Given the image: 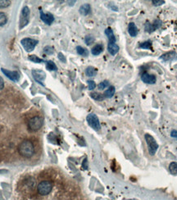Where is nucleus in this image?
<instances>
[{
    "mask_svg": "<svg viewBox=\"0 0 177 200\" xmlns=\"http://www.w3.org/2000/svg\"><path fill=\"white\" fill-rule=\"evenodd\" d=\"M18 152L22 157L26 158H30L35 154V147L31 141L23 140L18 145Z\"/></svg>",
    "mask_w": 177,
    "mask_h": 200,
    "instance_id": "f257e3e1",
    "label": "nucleus"
},
{
    "mask_svg": "<svg viewBox=\"0 0 177 200\" xmlns=\"http://www.w3.org/2000/svg\"><path fill=\"white\" fill-rule=\"evenodd\" d=\"M144 139H145L147 145H148L149 154H150L151 156H153L158 149V143H157V141H156L155 139L153 138V136L151 135H149V134H145Z\"/></svg>",
    "mask_w": 177,
    "mask_h": 200,
    "instance_id": "f03ea898",
    "label": "nucleus"
},
{
    "mask_svg": "<svg viewBox=\"0 0 177 200\" xmlns=\"http://www.w3.org/2000/svg\"><path fill=\"white\" fill-rule=\"evenodd\" d=\"M52 190H53V184L48 181H41L37 187L38 193L42 196L48 195V194L51 193Z\"/></svg>",
    "mask_w": 177,
    "mask_h": 200,
    "instance_id": "7ed1b4c3",
    "label": "nucleus"
},
{
    "mask_svg": "<svg viewBox=\"0 0 177 200\" xmlns=\"http://www.w3.org/2000/svg\"><path fill=\"white\" fill-rule=\"evenodd\" d=\"M43 125V119L42 117L36 116L32 117L28 122V128L31 131H38Z\"/></svg>",
    "mask_w": 177,
    "mask_h": 200,
    "instance_id": "20e7f679",
    "label": "nucleus"
},
{
    "mask_svg": "<svg viewBox=\"0 0 177 200\" xmlns=\"http://www.w3.org/2000/svg\"><path fill=\"white\" fill-rule=\"evenodd\" d=\"M21 43H22V47L24 48V49L26 50L27 52H30L35 49V48L36 45L38 44L39 42L38 40H34V39L24 38L22 39V41H21Z\"/></svg>",
    "mask_w": 177,
    "mask_h": 200,
    "instance_id": "39448f33",
    "label": "nucleus"
},
{
    "mask_svg": "<svg viewBox=\"0 0 177 200\" xmlns=\"http://www.w3.org/2000/svg\"><path fill=\"white\" fill-rule=\"evenodd\" d=\"M87 122L88 124L92 127V128L96 131H100L101 126H100V122H99V120H98V117L96 116L95 114L93 113H90L88 114L86 117Z\"/></svg>",
    "mask_w": 177,
    "mask_h": 200,
    "instance_id": "423d86ee",
    "label": "nucleus"
},
{
    "mask_svg": "<svg viewBox=\"0 0 177 200\" xmlns=\"http://www.w3.org/2000/svg\"><path fill=\"white\" fill-rule=\"evenodd\" d=\"M29 17H30V8L28 7H24L23 10L22 12V15H21V28L24 27L27 25V23L29 22Z\"/></svg>",
    "mask_w": 177,
    "mask_h": 200,
    "instance_id": "0eeeda50",
    "label": "nucleus"
},
{
    "mask_svg": "<svg viewBox=\"0 0 177 200\" xmlns=\"http://www.w3.org/2000/svg\"><path fill=\"white\" fill-rule=\"evenodd\" d=\"M1 71H2V73L7 76V78L10 79L11 81H15V82L19 81L20 75L17 72H12V71H8V70L3 69V68H2Z\"/></svg>",
    "mask_w": 177,
    "mask_h": 200,
    "instance_id": "6e6552de",
    "label": "nucleus"
},
{
    "mask_svg": "<svg viewBox=\"0 0 177 200\" xmlns=\"http://www.w3.org/2000/svg\"><path fill=\"white\" fill-rule=\"evenodd\" d=\"M141 80L144 83L148 84V85H154L157 81V78L156 76L153 74H148L147 72L142 74Z\"/></svg>",
    "mask_w": 177,
    "mask_h": 200,
    "instance_id": "1a4fd4ad",
    "label": "nucleus"
},
{
    "mask_svg": "<svg viewBox=\"0 0 177 200\" xmlns=\"http://www.w3.org/2000/svg\"><path fill=\"white\" fill-rule=\"evenodd\" d=\"M32 75H33V77L37 82H39L40 85H43L42 83V81L45 79V73L43 71H40V70H33L32 71Z\"/></svg>",
    "mask_w": 177,
    "mask_h": 200,
    "instance_id": "9d476101",
    "label": "nucleus"
},
{
    "mask_svg": "<svg viewBox=\"0 0 177 200\" xmlns=\"http://www.w3.org/2000/svg\"><path fill=\"white\" fill-rule=\"evenodd\" d=\"M40 18L47 25H51L54 21V17L53 15L51 13H44L42 10H40Z\"/></svg>",
    "mask_w": 177,
    "mask_h": 200,
    "instance_id": "9b49d317",
    "label": "nucleus"
},
{
    "mask_svg": "<svg viewBox=\"0 0 177 200\" xmlns=\"http://www.w3.org/2000/svg\"><path fill=\"white\" fill-rule=\"evenodd\" d=\"M177 58V53L175 51H171V52H166L160 57V59L163 60L164 62H170L173 61Z\"/></svg>",
    "mask_w": 177,
    "mask_h": 200,
    "instance_id": "f8f14e48",
    "label": "nucleus"
},
{
    "mask_svg": "<svg viewBox=\"0 0 177 200\" xmlns=\"http://www.w3.org/2000/svg\"><path fill=\"white\" fill-rule=\"evenodd\" d=\"M128 32H129L130 35L131 37H135L139 33V30L137 28L136 25L134 22H130L128 26Z\"/></svg>",
    "mask_w": 177,
    "mask_h": 200,
    "instance_id": "ddd939ff",
    "label": "nucleus"
},
{
    "mask_svg": "<svg viewBox=\"0 0 177 200\" xmlns=\"http://www.w3.org/2000/svg\"><path fill=\"white\" fill-rule=\"evenodd\" d=\"M119 46L116 43H108V51L109 52V53H110L111 55H113V56L116 55L119 52Z\"/></svg>",
    "mask_w": 177,
    "mask_h": 200,
    "instance_id": "4468645a",
    "label": "nucleus"
},
{
    "mask_svg": "<svg viewBox=\"0 0 177 200\" xmlns=\"http://www.w3.org/2000/svg\"><path fill=\"white\" fill-rule=\"evenodd\" d=\"M80 13L83 16H87L88 14H89L91 12V7L90 5L88 3H85V4H83L81 7H80L79 10Z\"/></svg>",
    "mask_w": 177,
    "mask_h": 200,
    "instance_id": "2eb2a0df",
    "label": "nucleus"
},
{
    "mask_svg": "<svg viewBox=\"0 0 177 200\" xmlns=\"http://www.w3.org/2000/svg\"><path fill=\"white\" fill-rule=\"evenodd\" d=\"M105 35L108 36V40H109V43H116V37L114 35V33H113V30L109 27V28H107L105 30Z\"/></svg>",
    "mask_w": 177,
    "mask_h": 200,
    "instance_id": "dca6fc26",
    "label": "nucleus"
},
{
    "mask_svg": "<svg viewBox=\"0 0 177 200\" xmlns=\"http://www.w3.org/2000/svg\"><path fill=\"white\" fill-rule=\"evenodd\" d=\"M103 51V46L102 44H96L94 47L91 49V53L94 56H98L100 53H102Z\"/></svg>",
    "mask_w": 177,
    "mask_h": 200,
    "instance_id": "f3484780",
    "label": "nucleus"
},
{
    "mask_svg": "<svg viewBox=\"0 0 177 200\" xmlns=\"http://www.w3.org/2000/svg\"><path fill=\"white\" fill-rule=\"evenodd\" d=\"M115 92H116L115 87H114V86H110V87H109V88L104 92V94H103V95H104L105 98H110L115 94Z\"/></svg>",
    "mask_w": 177,
    "mask_h": 200,
    "instance_id": "a211bd4d",
    "label": "nucleus"
},
{
    "mask_svg": "<svg viewBox=\"0 0 177 200\" xmlns=\"http://www.w3.org/2000/svg\"><path fill=\"white\" fill-rule=\"evenodd\" d=\"M97 69L93 67H88L85 70V74L87 76H94L97 75Z\"/></svg>",
    "mask_w": 177,
    "mask_h": 200,
    "instance_id": "6ab92c4d",
    "label": "nucleus"
},
{
    "mask_svg": "<svg viewBox=\"0 0 177 200\" xmlns=\"http://www.w3.org/2000/svg\"><path fill=\"white\" fill-rule=\"evenodd\" d=\"M76 52L79 55H81V56H84V57H86L88 55V50L86 48H83L81 46H77L76 47Z\"/></svg>",
    "mask_w": 177,
    "mask_h": 200,
    "instance_id": "aec40b11",
    "label": "nucleus"
},
{
    "mask_svg": "<svg viewBox=\"0 0 177 200\" xmlns=\"http://www.w3.org/2000/svg\"><path fill=\"white\" fill-rule=\"evenodd\" d=\"M46 68L49 71H57L58 70V67L53 61H47L46 62Z\"/></svg>",
    "mask_w": 177,
    "mask_h": 200,
    "instance_id": "412c9836",
    "label": "nucleus"
},
{
    "mask_svg": "<svg viewBox=\"0 0 177 200\" xmlns=\"http://www.w3.org/2000/svg\"><path fill=\"white\" fill-rule=\"evenodd\" d=\"M90 97L92 98H93L94 100H98V101H101V100H103L105 98L104 95L102 94L97 93V92H93V93L90 94Z\"/></svg>",
    "mask_w": 177,
    "mask_h": 200,
    "instance_id": "4be33fe9",
    "label": "nucleus"
},
{
    "mask_svg": "<svg viewBox=\"0 0 177 200\" xmlns=\"http://www.w3.org/2000/svg\"><path fill=\"white\" fill-rule=\"evenodd\" d=\"M144 31L148 32V33H152L153 31H155V29H154V26H153V23H150V22H147L145 23V26H144Z\"/></svg>",
    "mask_w": 177,
    "mask_h": 200,
    "instance_id": "5701e85b",
    "label": "nucleus"
},
{
    "mask_svg": "<svg viewBox=\"0 0 177 200\" xmlns=\"http://www.w3.org/2000/svg\"><path fill=\"white\" fill-rule=\"evenodd\" d=\"M139 47L143 49H151L152 48V41L147 40L139 44Z\"/></svg>",
    "mask_w": 177,
    "mask_h": 200,
    "instance_id": "b1692460",
    "label": "nucleus"
},
{
    "mask_svg": "<svg viewBox=\"0 0 177 200\" xmlns=\"http://www.w3.org/2000/svg\"><path fill=\"white\" fill-rule=\"evenodd\" d=\"M169 171L171 174L177 175V162H172L169 165Z\"/></svg>",
    "mask_w": 177,
    "mask_h": 200,
    "instance_id": "393cba45",
    "label": "nucleus"
},
{
    "mask_svg": "<svg viewBox=\"0 0 177 200\" xmlns=\"http://www.w3.org/2000/svg\"><path fill=\"white\" fill-rule=\"evenodd\" d=\"M28 59L31 62H35V63H41V62H43V59H41L38 56H36V55H31L28 57Z\"/></svg>",
    "mask_w": 177,
    "mask_h": 200,
    "instance_id": "a878e982",
    "label": "nucleus"
},
{
    "mask_svg": "<svg viewBox=\"0 0 177 200\" xmlns=\"http://www.w3.org/2000/svg\"><path fill=\"white\" fill-rule=\"evenodd\" d=\"M7 22V15L4 12H0V26H4Z\"/></svg>",
    "mask_w": 177,
    "mask_h": 200,
    "instance_id": "bb28decb",
    "label": "nucleus"
},
{
    "mask_svg": "<svg viewBox=\"0 0 177 200\" xmlns=\"http://www.w3.org/2000/svg\"><path fill=\"white\" fill-rule=\"evenodd\" d=\"M108 86H109V82H108V81H103L98 84V87L99 90H103L106 89L107 87H108Z\"/></svg>",
    "mask_w": 177,
    "mask_h": 200,
    "instance_id": "cd10ccee",
    "label": "nucleus"
},
{
    "mask_svg": "<svg viewBox=\"0 0 177 200\" xmlns=\"http://www.w3.org/2000/svg\"><path fill=\"white\" fill-rule=\"evenodd\" d=\"M11 4V1L9 0H0V8H5Z\"/></svg>",
    "mask_w": 177,
    "mask_h": 200,
    "instance_id": "c85d7f7f",
    "label": "nucleus"
},
{
    "mask_svg": "<svg viewBox=\"0 0 177 200\" xmlns=\"http://www.w3.org/2000/svg\"><path fill=\"white\" fill-rule=\"evenodd\" d=\"M84 42L87 45H90L91 44H93L94 42V38L92 35H87L84 38Z\"/></svg>",
    "mask_w": 177,
    "mask_h": 200,
    "instance_id": "c756f323",
    "label": "nucleus"
},
{
    "mask_svg": "<svg viewBox=\"0 0 177 200\" xmlns=\"http://www.w3.org/2000/svg\"><path fill=\"white\" fill-rule=\"evenodd\" d=\"M162 24H163V22H162V21L159 19H156L154 20V22H153V26H154V29L156 30H158V29H159L162 26Z\"/></svg>",
    "mask_w": 177,
    "mask_h": 200,
    "instance_id": "7c9ffc66",
    "label": "nucleus"
},
{
    "mask_svg": "<svg viewBox=\"0 0 177 200\" xmlns=\"http://www.w3.org/2000/svg\"><path fill=\"white\" fill-rule=\"evenodd\" d=\"M43 51L45 53L48 55L53 54V52H54V49H53V47H51V46H46L45 48H43Z\"/></svg>",
    "mask_w": 177,
    "mask_h": 200,
    "instance_id": "2f4dec72",
    "label": "nucleus"
},
{
    "mask_svg": "<svg viewBox=\"0 0 177 200\" xmlns=\"http://www.w3.org/2000/svg\"><path fill=\"white\" fill-rule=\"evenodd\" d=\"M87 83H88V88L89 90H93V89H95L96 84L94 81H90V80H89V81H87Z\"/></svg>",
    "mask_w": 177,
    "mask_h": 200,
    "instance_id": "473e14b6",
    "label": "nucleus"
},
{
    "mask_svg": "<svg viewBox=\"0 0 177 200\" xmlns=\"http://www.w3.org/2000/svg\"><path fill=\"white\" fill-rule=\"evenodd\" d=\"M152 3H153L154 6H161L165 3V1L163 0H153L152 1Z\"/></svg>",
    "mask_w": 177,
    "mask_h": 200,
    "instance_id": "72a5a7b5",
    "label": "nucleus"
},
{
    "mask_svg": "<svg viewBox=\"0 0 177 200\" xmlns=\"http://www.w3.org/2000/svg\"><path fill=\"white\" fill-rule=\"evenodd\" d=\"M58 58H59L60 61H62V62H66V61H67V60H66V57H64V55L62 54V52H59V53H58Z\"/></svg>",
    "mask_w": 177,
    "mask_h": 200,
    "instance_id": "f704fd0d",
    "label": "nucleus"
},
{
    "mask_svg": "<svg viewBox=\"0 0 177 200\" xmlns=\"http://www.w3.org/2000/svg\"><path fill=\"white\" fill-rule=\"evenodd\" d=\"M4 87V81H3V79L0 76V90H2Z\"/></svg>",
    "mask_w": 177,
    "mask_h": 200,
    "instance_id": "c9c22d12",
    "label": "nucleus"
},
{
    "mask_svg": "<svg viewBox=\"0 0 177 200\" xmlns=\"http://www.w3.org/2000/svg\"><path fill=\"white\" fill-rule=\"evenodd\" d=\"M171 137H173V138H175L177 139V131H171Z\"/></svg>",
    "mask_w": 177,
    "mask_h": 200,
    "instance_id": "e433bc0d",
    "label": "nucleus"
}]
</instances>
